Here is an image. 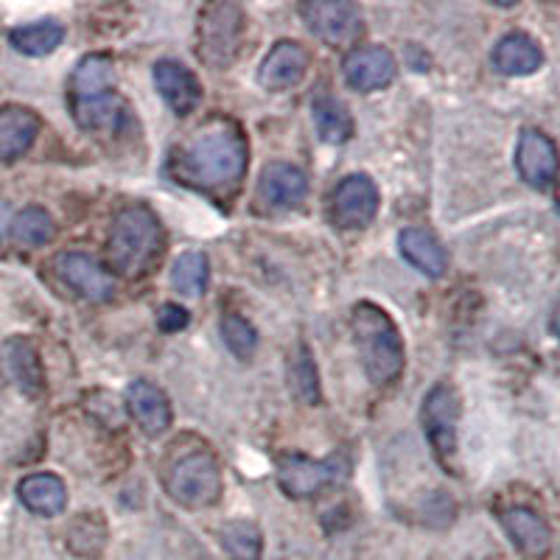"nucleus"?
<instances>
[{
	"instance_id": "20e7f679",
	"label": "nucleus",
	"mask_w": 560,
	"mask_h": 560,
	"mask_svg": "<svg viewBox=\"0 0 560 560\" xmlns=\"http://www.w3.org/2000/svg\"><path fill=\"white\" fill-rule=\"evenodd\" d=\"M350 328L357 339L359 359L368 378L376 387L395 382L404 370V342L401 334L384 308L373 303H359L350 314Z\"/></svg>"
},
{
	"instance_id": "c756f323",
	"label": "nucleus",
	"mask_w": 560,
	"mask_h": 560,
	"mask_svg": "<svg viewBox=\"0 0 560 560\" xmlns=\"http://www.w3.org/2000/svg\"><path fill=\"white\" fill-rule=\"evenodd\" d=\"M222 547L236 560H258L261 533L249 522H230L222 527Z\"/></svg>"
},
{
	"instance_id": "4be33fe9",
	"label": "nucleus",
	"mask_w": 560,
	"mask_h": 560,
	"mask_svg": "<svg viewBox=\"0 0 560 560\" xmlns=\"http://www.w3.org/2000/svg\"><path fill=\"white\" fill-rule=\"evenodd\" d=\"M398 247H401L404 258H407L418 272L427 275V278H440V275L446 272V249L440 247V242L429 233V230H404L401 236H398Z\"/></svg>"
},
{
	"instance_id": "2f4dec72",
	"label": "nucleus",
	"mask_w": 560,
	"mask_h": 560,
	"mask_svg": "<svg viewBox=\"0 0 560 560\" xmlns=\"http://www.w3.org/2000/svg\"><path fill=\"white\" fill-rule=\"evenodd\" d=\"M158 325L168 334L179 331V328H185V325H188V312L179 306H174V303H166V306L158 312Z\"/></svg>"
},
{
	"instance_id": "0eeeda50",
	"label": "nucleus",
	"mask_w": 560,
	"mask_h": 560,
	"mask_svg": "<svg viewBox=\"0 0 560 560\" xmlns=\"http://www.w3.org/2000/svg\"><path fill=\"white\" fill-rule=\"evenodd\" d=\"M345 471H348V463H345V457H337V454L328 459L287 454L278 463V485L292 499H312L317 497L319 490L337 482Z\"/></svg>"
},
{
	"instance_id": "aec40b11",
	"label": "nucleus",
	"mask_w": 560,
	"mask_h": 560,
	"mask_svg": "<svg viewBox=\"0 0 560 560\" xmlns=\"http://www.w3.org/2000/svg\"><path fill=\"white\" fill-rule=\"evenodd\" d=\"M502 527L510 535V541L527 555H544L549 549V544H552V529H549V524L529 508L504 510Z\"/></svg>"
},
{
	"instance_id": "ddd939ff",
	"label": "nucleus",
	"mask_w": 560,
	"mask_h": 560,
	"mask_svg": "<svg viewBox=\"0 0 560 560\" xmlns=\"http://www.w3.org/2000/svg\"><path fill=\"white\" fill-rule=\"evenodd\" d=\"M308 194L306 174L292 163H269L258 179V202L269 210L298 208Z\"/></svg>"
},
{
	"instance_id": "f257e3e1",
	"label": "nucleus",
	"mask_w": 560,
	"mask_h": 560,
	"mask_svg": "<svg viewBox=\"0 0 560 560\" xmlns=\"http://www.w3.org/2000/svg\"><path fill=\"white\" fill-rule=\"evenodd\" d=\"M249 163L247 138L230 118H213L194 129L168 158L174 183L217 202H230L244 183Z\"/></svg>"
},
{
	"instance_id": "5701e85b",
	"label": "nucleus",
	"mask_w": 560,
	"mask_h": 560,
	"mask_svg": "<svg viewBox=\"0 0 560 560\" xmlns=\"http://www.w3.org/2000/svg\"><path fill=\"white\" fill-rule=\"evenodd\" d=\"M20 502L26 504L37 516H59L68 504V490L65 482L54 474H32L18 485Z\"/></svg>"
},
{
	"instance_id": "9d476101",
	"label": "nucleus",
	"mask_w": 560,
	"mask_h": 560,
	"mask_svg": "<svg viewBox=\"0 0 560 560\" xmlns=\"http://www.w3.org/2000/svg\"><path fill=\"white\" fill-rule=\"evenodd\" d=\"M54 272L70 292L90 303H104L115 294L113 275L84 253H59L54 258Z\"/></svg>"
},
{
	"instance_id": "473e14b6",
	"label": "nucleus",
	"mask_w": 560,
	"mask_h": 560,
	"mask_svg": "<svg viewBox=\"0 0 560 560\" xmlns=\"http://www.w3.org/2000/svg\"><path fill=\"white\" fill-rule=\"evenodd\" d=\"M9 224H12V219H9V205L0 202V238H3V233H7Z\"/></svg>"
},
{
	"instance_id": "b1692460",
	"label": "nucleus",
	"mask_w": 560,
	"mask_h": 560,
	"mask_svg": "<svg viewBox=\"0 0 560 560\" xmlns=\"http://www.w3.org/2000/svg\"><path fill=\"white\" fill-rule=\"evenodd\" d=\"M70 107H73V118L79 127L88 132H115L127 118V107H124L121 96H115V93L93 98V102L70 104Z\"/></svg>"
},
{
	"instance_id": "c85d7f7f",
	"label": "nucleus",
	"mask_w": 560,
	"mask_h": 560,
	"mask_svg": "<svg viewBox=\"0 0 560 560\" xmlns=\"http://www.w3.org/2000/svg\"><path fill=\"white\" fill-rule=\"evenodd\" d=\"M289 389L294 393L300 404L306 407H317L319 404V378L317 368L312 362V353L306 348H300L294 359L289 362Z\"/></svg>"
},
{
	"instance_id": "412c9836",
	"label": "nucleus",
	"mask_w": 560,
	"mask_h": 560,
	"mask_svg": "<svg viewBox=\"0 0 560 560\" xmlns=\"http://www.w3.org/2000/svg\"><path fill=\"white\" fill-rule=\"evenodd\" d=\"M3 362H7L9 378L20 387V393L26 395H39L45 387V373H43V362H39V353L28 339L18 337L9 339L3 345Z\"/></svg>"
},
{
	"instance_id": "6ab92c4d",
	"label": "nucleus",
	"mask_w": 560,
	"mask_h": 560,
	"mask_svg": "<svg viewBox=\"0 0 560 560\" xmlns=\"http://www.w3.org/2000/svg\"><path fill=\"white\" fill-rule=\"evenodd\" d=\"M490 59H493V68L504 77H533L535 70L544 65V51L533 37L513 32L499 39Z\"/></svg>"
},
{
	"instance_id": "f3484780",
	"label": "nucleus",
	"mask_w": 560,
	"mask_h": 560,
	"mask_svg": "<svg viewBox=\"0 0 560 560\" xmlns=\"http://www.w3.org/2000/svg\"><path fill=\"white\" fill-rule=\"evenodd\" d=\"M39 135V118L28 107L7 104L0 107V163H14L28 149Z\"/></svg>"
},
{
	"instance_id": "7c9ffc66",
	"label": "nucleus",
	"mask_w": 560,
	"mask_h": 560,
	"mask_svg": "<svg viewBox=\"0 0 560 560\" xmlns=\"http://www.w3.org/2000/svg\"><path fill=\"white\" fill-rule=\"evenodd\" d=\"M222 339L230 353L238 359H253V353L258 350V331L238 314H228L222 319Z\"/></svg>"
},
{
	"instance_id": "dca6fc26",
	"label": "nucleus",
	"mask_w": 560,
	"mask_h": 560,
	"mask_svg": "<svg viewBox=\"0 0 560 560\" xmlns=\"http://www.w3.org/2000/svg\"><path fill=\"white\" fill-rule=\"evenodd\" d=\"M154 88L177 115H188L202 102V84L185 65L163 59L154 65Z\"/></svg>"
},
{
	"instance_id": "393cba45",
	"label": "nucleus",
	"mask_w": 560,
	"mask_h": 560,
	"mask_svg": "<svg viewBox=\"0 0 560 560\" xmlns=\"http://www.w3.org/2000/svg\"><path fill=\"white\" fill-rule=\"evenodd\" d=\"M65 28L57 20H39V23H28V26H18L9 34V43L14 45V51L26 54V57H48L62 45Z\"/></svg>"
},
{
	"instance_id": "1a4fd4ad",
	"label": "nucleus",
	"mask_w": 560,
	"mask_h": 560,
	"mask_svg": "<svg viewBox=\"0 0 560 560\" xmlns=\"http://www.w3.org/2000/svg\"><path fill=\"white\" fill-rule=\"evenodd\" d=\"M378 213V188L368 174H350L331 197V222L342 230L368 228Z\"/></svg>"
},
{
	"instance_id": "6e6552de",
	"label": "nucleus",
	"mask_w": 560,
	"mask_h": 560,
	"mask_svg": "<svg viewBox=\"0 0 560 560\" xmlns=\"http://www.w3.org/2000/svg\"><path fill=\"white\" fill-rule=\"evenodd\" d=\"M308 32L325 45H350L362 34V12L348 0H312L300 7Z\"/></svg>"
},
{
	"instance_id": "a211bd4d",
	"label": "nucleus",
	"mask_w": 560,
	"mask_h": 560,
	"mask_svg": "<svg viewBox=\"0 0 560 560\" xmlns=\"http://www.w3.org/2000/svg\"><path fill=\"white\" fill-rule=\"evenodd\" d=\"M115 65L107 54H90L73 70L70 79V104L93 102L115 93Z\"/></svg>"
},
{
	"instance_id": "f8f14e48",
	"label": "nucleus",
	"mask_w": 560,
	"mask_h": 560,
	"mask_svg": "<svg viewBox=\"0 0 560 560\" xmlns=\"http://www.w3.org/2000/svg\"><path fill=\"white\" fill-rule=\"evenodd\" d=\"M345 79L359 93H373V90L387 88L395 79V57L382 48V45H370V48H357L350 51L342 62Z\"/></svg>"
},
{
	"instance_id": "cd10ccee",
	"label": "nucleus",
	"mask_w": 560,
	"mask_h": 560,
	"mask_svg": "<svg viewBox=\"0 0 560 560\" xmlns=\"http://www.w3.org/2000/svg\"><path fill=\"white\" fill-rule=\"evenodd\" d=\"M208 255L191 249V253H183L174 261L172 287L179 294H185V298H199L205 292V287H208Z\"/></svg>"
},
{
	"instance_id": "4468645a",
	"label": "nucleus",
	"mask_w": 560,
	"mask_h": 560,
	"mask_svg": "<svg viewBox=\"0 0 560 560\" xmlns=\"http://www.w3.org/2000/svg\"><path fill=\"white\" fill-rule=\"evenodd\" d=\"M127 409L147 438H160L172 427V404L166 393L147 378H138L127 387Z\"/></svg>"
},
{
	"instance_id": "423d86ee",
	"label": "nucleus",
	"mask_w": 560,
	"mask_h": 560,
	"mask_svg": "<svg viewBox=\"0 0 560 560\" xmlns=\"http://www.w3.org/2000/svg\"><path fill=\"white\" fill-rule=\"evenodd\" d=\"M459 412H463V407H459L457 389L446 382L429 389V395L423 398V409H420L423 432H427L443 468H448V471H454V465H457Z\"/></svg>"
},
{
	"instance_id": "9b49d317",
	"label": "nucleus",
	"mask_w": 560,
	"mask_h": 560,
	"mask_svg": "<svg viewBox=\"0 0 560 560\" xmlns=\"http://www.w3.org/2000/svg\"><path fill=\"white\" fill-rule=\"evenodd\" d=\"M308 51L300 43H292V39H280L272 51L264 57L261 70H258V82L261 88L272 90V93H280V90H292L298 88L308 73Z\"/></svg>"
},
{
	"instance_id": "39448f33",
	"label": "nucleus",
	"mask_w": 560,
	"mask_h": 560,
	"mask_svg": "<svg viewBox=\"0 0 560 560\" xmlns=\"http://www.w3.org/2000/svg\"><path fill=\"white\" fill-rule=\"evenodd\" d=\"M244 28H247V20L236 3L205 7L199 14V59L213 70L230 68L242 51Z\"/></svg>"
},
{
	"instance_id": "bb28decb",
	"label": "nucleus",
	"mask_w": 560,
	"mask_h": 560,
	"mask_svg": "<svg viewBox=\"0 0 560 560\" xmlns=\"http://www.w3.org/2000/svg\"><path fill=\"white\" fill-rule=\"evenodd\" d=\"M9 230H12L14 242L23 244V247H45L57 236V224L43 208L20 210L12 224H9Z\"/></svg>"
},
{
	"instance_id": "2eb2a0df",
	"label": "nucleus",
	"mask_w": 560,
	"mask_h": 560,
	"mask_svg": "<svg viewBox=\"0 0 560 560\" xmlns=\"http://www.w3.org/2000/svg\"><path fill=\"white\" fill-rule=\"evenodd\" d=\"M516 166L518 174L527 185L547 191L555 183V168H558V158H555V143L538 129H527L518 138L516 149Z\"/></svg>"
},
{
	"instance_id": "a878e982",
	"label": "nucleus",
	"mask_w": 560,
	"mask_h": 560,
	"mask_svg": "<svg viewBox=\"0 0 560 560\" xmlns=\"http://www.w3.org/2000/svg\"><path fill=\"white\" fill-rule=\"evenodd\" d=\"M314 124H317V132L325 143H345V140L353 135V118L345 109V104H339L337 98H317L312 104Z\"/></svg>"
},
{
	"instance_id": "7ed1b4c3",
	"label": "nucleus",
	"mask_w": 560,
	"mask_h": 560,
	"mask_svg": "<svg viewBox=\"0 0 560 560\" xmlns=\"http://www.w3.org/2000/svg\"><path fill=\"white\" fill-rule=\"evenodd\" d=\"M163 255V228L147 205H129L115 217L107 238L109 267L127 280H138Z\"/></svg>"
},
{
	"instance_id": "f03ea898",
	"label": "nucleus",
	"mask_w": 560,
	"mask_h": 560,
	"mask_svg": "<svg viewBox=\"0 0 560 560\" xmlns=\"http://www.w3.org/2000/svg\"><path fill=\"white\" fill-rule=\"evenodd\" d=\"M163 485L183 508H213L222 499V468L217 454L197 440H177L163 463Z\"/></svg>"
}]
</instances>
